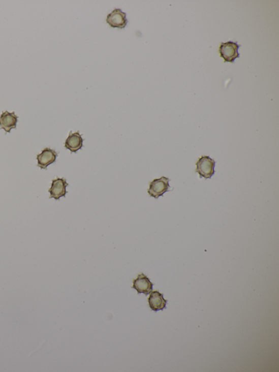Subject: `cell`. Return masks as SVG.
I'll return each mask as SVG.
<instances>
[{
    "instance_id": "obj_1",
    "label": "cell",
    "mask_w": 279,
    "mask_h": 372,
    "mask_svg": "<svg viewBox=\"0 0 279 372\" xmlns=\"http://www.w3.org/2000/svg\"><path fill=\"white\" fill-rule=\"evenodd\" d=\"M215 161L209 156H202L195 163L197 168L195 172L199 175V177L210 179L215 174Z\"/></svg>"
},
{
    "instance_id": "obj_2",
    "label": "cell",
    "mask_w": 279,
    "mask_h": 372,
    "mask_svg": "<svg viewBox=\"0 0 279 372\" xmlns=\"http://www.w3.org/2000/svg\"><path fill=\"white\" fill-rule=\"evenodd\" d=\"M170 178L165 176L156 178L149 183V188L147 190L148 195L155 199L163 197L164 193L170 191Z\"/></svg>"
},
{
    "instance_id": "obj_3",
    "label": "cell",
    "mask_w": 279,
    "mask_h": 372,
    "mask_svg": "<svg viewBox=\"0 0 279 372\" xmlns=\"http://www.w3.org/2000/svg\"><path fill=\"white\" fill-rule=\"evenodd\" d=\"M240 46L237 42L229 41L222 43L219 52L220 57L224 59V63H234L235 59L240 57L238 50Z\"/></svg>"
},
{
    "instance_id": "obj_4",
    "label": "cell",
    "mask_w": 279,
    "mask_h": 372,
    "mask_svg": "<svg viewBox=\"0 0 279 372\" xmlns=\"http://www.w3.org/2000/svg\"><path fill=\"white\" fill-rule=\"evenodd\" d=\"M69 185L65 178L58 177L52 180L51 188L48 191L50 194L49 198L58 200L61 197H65L68 193L66 188Z\"/></svg>"
},
{
    "instance_id": "obj_5",
    "label": "cell",
    "mask_w": 279,
    "mask_h": 372,
    "mask_svg": "<svg viewBox=\"0 0 279 372\" xmlns=\"http://www.w3.org/2000/svg\"><path fill=\"white\" fill-rule=\"evenodd\" d=\"M107 23L112 27L123 29L128 23L127 14L119 9H115L108 15Z\"/></svg>"
},
{
    "instance_id": "obj_6",
    "label": "cell",
    "mask_w": 279,
    "mask_h": 372,
    "mask_svg": "<svg viewBox=\"0 0 279 372\" xmlns=\"http://www.w3.org/2000/svg\"><path fill=\"white\" fill-rule=\"evenodd\" d=\"M58 153L50 148H45L40 154L37 156V166L41 169H47V167L56 162Z\"/></svg>"
},
{
    "instance_id": "obj_7",
    "label": "cell",
    "mask_w": 279,
    "mask_h": 372,
    "mask_svg": "<svg viewBox=\"0 0 279 372\" xmlns=\"http://www.w3.org/2000/svg\"><path fill=\"white\" fill-rule=\"evenodd\" d=\"M132 287L137 291L138 294L141 293L147 295L153 291V284L149 279L143 273L138 274V277L133 281Z\"/></svg>"
},
{
    "instance_id": "obj_8",
    "label": "cell",
    "mask_w": 279,
    "mask_h": 372,
    "mask_svg": "<svg viewBox=\"0 0 279 372\" xmlns=\"http://www.w3.org/2000/svg\"><path fill=\"white\" fill-rule=\"evenodd\" d=\"M19 117L15 114L14 111L12 113L6 110L3 111L0 115V129H3L6 132L10 133L12 129L17 128Z\"/></svg>"
},
{
    "instance_id": "obj_9",
    "label": "cell",
    "mask_w": 279,
    "mask_h": 372,
    "mask_svg": "<svg viewBox=\"0 0 279 372\" xmlns=\"http://www.w3.org/2000/svg\"><path fill=\"white\" fill-rule=\"evenodd\" d=\"M84 139L82 138L79 131L77 132L70 133L69 137L67 138L65 143V147L67 149L69 150L71 153L77 152L81 149L83 147V141Z\"/></svg>"
},
{
    "instance_id": "obj_10",
    "label": "cell",
    "mask_w": 279,
    "mask_h": 372,
    "mask_svg": "<svg viewBox=\"0 0 279 372\" xmlns=\"http://www.w3.org/2000/svg\"><path fill=\"white\" fill-rule=\"evenodd\" d=\"M148 301L150 309L155 312L163 311L167 308L166 305H167L168 301L165 300L163 294L158 291L150 293Z\"/></svg>"
}]
</instances>
